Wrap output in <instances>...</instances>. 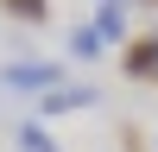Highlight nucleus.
Segmentation results:
<instances>
[{
	"instance_id": "obj_1",
	"label": "nucleus",
	"mask_w": 158,
	"mask_h": 152,
	"mask_svg": "<svg viewBox=\"0 0 158 152\" xmlns=\"http://www.w3.org/2000/svg\"><path fill=\"white\" fill-rule=\"evenodd\" d=\"M57 82H70V70H63L57 57H32V63H6L0 70V89H57Z\"/></svg>"
},
{
	"instance_id": "obj_2",
	"label": "nucleus",
	"mask_w": 158,
	"mask_h": 152,
	"mask_svg": "<svg viewBox=\"0 0 158 152\" xmlns=\"http://www.w3.org/2000/svg\"><path fill=\"white\" fill-rule=\"evenodd\" d=\"M120 70L133 82H158V32H133L120 44Z\"/></svg>"
},
{
	"instance_id": "obj_3",
	"label": "nucleus",
	"mask_w": 158,
	"mask_h": 152,
	"mask_svg": "<svg viewBox=\"0 0 158 152\" xmlns=\"http://www.w3.org/2000/svg\"><path fill=\"white\" fill-rule=\"evenodd\" d=\"M82 108H95V89H89V82H57V89L38 95V114H44V120H57V114H82Z\"/></svg>"
},
{
	"instance_id": "obj_4",
	"label": "nucleus",
	"mask_w": 158,
	"mask_h": 152,
	"mask_svg": "<svg viewBox=\"0 0 158 152\" xmlns=\"http://www.w3.org/2000/svg\"><path fill=\"white\" fill-rule=\"evenodd\" d=\"M95 38L101 44H127V38H133V19H127V6H95Z\"/></svg>"
},
{
	"instance_id": "obj_5",
	"label": "nucleus",
	"mask_w": 158,
	"mask_h": 152,
	"mask_svg": "<svg viewBox=\"0 0 158 152\" xmlns=\"http://www.w3.org/2000/svg\"><path fill=\"white\" fill-rule=\"evenodd\" d=\"M0 13L19 19V25H44L51 19V0H0Z\"/></svg>"
},
{
	"instance_id": "obj_6",
	"label": "nucleus",
	"mask_w": 158,
	"mask_h": 152,
	"mask_svg": "<svg viewBox=\"0 0 158 152\" xmlns=\"http://www.w3.org/2000/svg\"><path fill=\"white\" fill-rule=\"evenodd\" d=\"M101 51H108V44L95 38V25H76V32H70V57H76V63H89V57H101Z\"/></svg>"
},
{
	"instance_id": "obj_7",
	"label": "nucleus",
	"mask_w": 158,
	"mask_h": 152,
	"mask_svg": "<svg viewBox=\"0 0 158 152\" xmlns=\"http://www.w3.org/2000/svg\"><path fill=\"white\" fill-rule=\"evenodd\" d=\"M19 146H25V152H63V146H57V139H51V133H44V127H32V120H25V127H19Z\"/></svg>"
},
{
	"instance_id": "obj_8",
	"label": "nucleus",
	"mask_w": 158,
	"mask_h": 152,
	"mask_svg": "<svg viewBox=\"0 0 158 152\" xmlns=\"http://www.w3.org/2000/svg\"><path fill=\"white\" fill-rule=\"evenodd\" d=\"M120 152H152V146H146V133H139V127H127V133H120Z\"/></svg>"
},
{
	"instance_id": "obj_9",
	"label": "nucleus",
	"mask_w": 158,
	"mask_h": 152,
	"mask_svg": "<svg viewBox=\"0 0 158 152\" xmlns=\"http://www.w3.org/2000/svg\"><path fill=\"white\" fill-rule=\"evenodd\" d=\"M95 6H133V0H95Z\"/></svg>"
},
{
	"instance_id": "obj_10",
	"label": "nucleus",
	"mask_w": 158,
	"mask_h": 152,
	"mask_svg": "<svg viewBox=\"0 0 158 152\" xmlns=\"http://www.w3.org/2000/svg\"><path fill=\"white\" fill-rule=\"evenodd\" d=\"M146 146H152V152H158V127H152V139H146Z\"/></svg>"
},
{
	"instance_id": "obj_11",
	"label": "nucleus",
	"mask_w": 158,
	"mask_h": 152,
	"mask_svg": "<svg viewBox=\"0 0 158 152\" xmlns=\"http://www.w3.org/2000/svg\"><path fill=\"white\" fill-rule=\"evenodd\" d=\"M133 6H158V0H133Z\"/></svg>"
}]
</instances>
